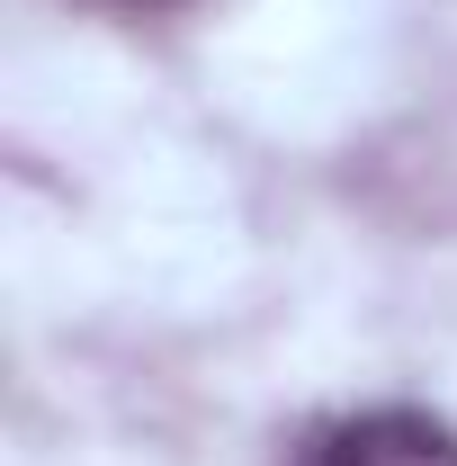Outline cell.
I'll return each mask as SVG.
<instances>
[{
	"label": "cell",
	"instance_id": "cell-1",
	"mask_svg": "<svg viewBox=\"0 0 457 466\" xmlns=\"http://www.w3.org/2000/svg\"><path fill=\"white\" fill-rule=\"evenodd\" d=\"M287 466H457V431L440 412L377 404V412H341V421L305 431V449Z\"/></svg>",
	"mask_w": 457,
	"mask_h": 466
},
{
	"label": "cell",
	"instance_id": "cell-2",
	"mask_svg": "<svg viewBox=\"0 0 457 466\" xmlns=\"http://www.w3.org/2000/svg\"><path fill=\"white\" fill-rule=\"evenodd\" d=\"M117 9H162V0H117Z\"/></svg>",
	"mask_w": 457,
	"mask_h": 466
}]
</instances>
